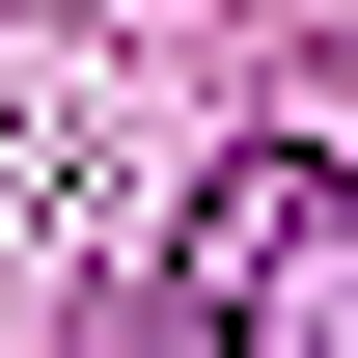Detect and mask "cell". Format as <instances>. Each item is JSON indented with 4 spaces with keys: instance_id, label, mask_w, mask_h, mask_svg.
<instances>
[{
    "instance_id": "obj_1",
    "label": "cell",
    "mask_w": 358,
    "mask_h": 358,
    "mask_svg": "<svg viewBox=\"0 0 358 358\" xmlns=\"http://www.w3.org/2000/svg\"><path fill=\"white\" fill-rule=\"evenodd\" d=\"M193 358H358V166H221L193 193Z\"/></svg>"
}]
</instances>
